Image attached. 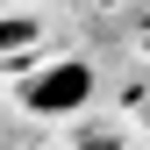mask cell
<instances>
[{"label": "cell", "mask_w": 150, "mask_h": 150, "mask_svg": "<svg viewBox=\"0 0 150 150\" xmlns=\"http://www.w3.org/2000/svg\"><path fill=\"white\" fill-rule=\"evenodd\" d=\"M86 100H93V64H79V57L22 79V107L29 115H71V107H86Z\"/></svg>", "instance_id": "6da1fadb"}]
</instances>
